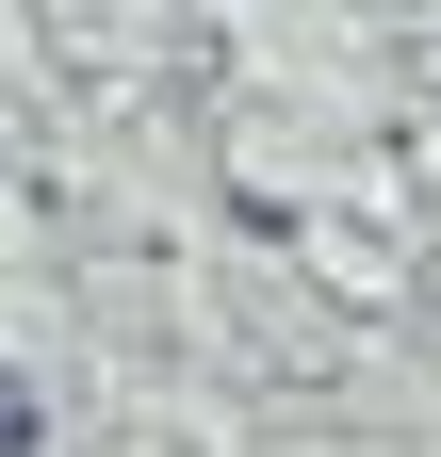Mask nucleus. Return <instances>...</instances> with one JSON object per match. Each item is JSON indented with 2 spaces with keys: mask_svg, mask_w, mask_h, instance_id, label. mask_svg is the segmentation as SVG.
<instances>
[{
  "mask_svg": "<svg viewBox=\"0 0 441 457\" xmlns=\"http://www.w3.org/2000/svg\"><path fill=\"white\" fill-rule=\"evenodd\" d=\"M0 457H33V392L17 376H0Z\"/></svg>",
  "mask_w": 441,
  "mask_h": 457,
  "instance_id": "f257e3e1",
  "label": "nucleus"
}]
</instances>
